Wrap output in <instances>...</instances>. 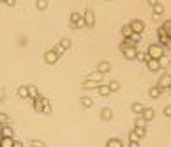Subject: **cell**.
<instances>
[{"label":"cell","mask_w":171,"mask_h":147,"mask_svg":"<svg viewBox=\"0 0 171 147\" xmlns=\"http://www.w3.org/2000/svg\"><path fill=\"white\" fill-rule=\"evenodd\" d=\"M134 131L138 133V136H139V138H143V136H145V133H147L145 128H134Z\"/></svg>","instance_id":"cell-30"},{"label":"cell","mask_w":171,"mask_h":147,"mask_svg":"<svg viewBox=\"0 0 171 147\" xmlns=\"http://www.w3.org/2000/svg\"><path fill=\"white\" fill-rule=\"evenodd\" d=\"M122 34H124V37H131L134 34L133 27H131V25H124V27H122Z\"/></svg>","instance_id":"cell-17"},{"label":"cell","mask_w":171,"mask_h":147,"mask_svg":"<svg viewBox=\"0 0 171 147\" xmlns=\"http://www.w3.org/2000/svg\"><path fill=\"white\" fill-rule=\"evenodd\" d=\"M9 122V117L5 113H0V124H7Z\"/></svg>","instance_id":"cell-32"},{"label":"cell","mask_w":171,"mask_h":147,"mask_svg":"<svg viewBox=\"0 0 171 147\" xmlns=\"http://www.w3.org/2000/svg\"><path fill=\"white\" fill-rule=\"evenodd\" d=\"M14 135V129L9 128L7 124H4V128H2V136H13Z\"/></svg>","instance_id":"cell-19"},{"label":"cell","mask_w":171,"mask_h":147,"mask_svg":"<svg viewBox=\"0 0 171 147\" xmlns=\"http://www.w3.org/2000/svg\"><path fill=\"white\" fill-rule=\"evenodd\" d=\"M162 13H164V5H162V4H155V5H153V14L161 16Z\"/></svg>","instance_id":"cell-24"},{"label":"cell","mask_w":171,"mask_h":147,"mask_svg":"<svg viewBox=\"0 0 171 147\" xmlns=\"http://www.w3.org/2000/svg\"><path fill=\"white\" fill-rule=\"evenodd\" d=\"M102 74L104 73H101V71H94L88 78H90V80H95V82H101V80H102Z\"/></svg>","instance_id":"cell-25"},{"label":"cell","mask_w":171,"mask_h":147,"mask_svg":"<svg viewBox=\"0 0 171 147\" xmlns=\"http://www.w3.org/2000/svg\"><path fill=\"white\" fill-rule=\"evenodd\" d=\"M143 110H145V106H143L141 103H133V112H134V113L141 115V113H143Z\"/></svg>","instance_id":"cell-22"},{"label":"cell","mask_w":171,"mask_h":147,"mask_svg":"<svg viewBox=\"0 0 171 147\" xmlns=\"http://www.w3.org/2000/svg\"><path fill=\"white\" fill-rule=\"evenodd\" d=\"M42 113H51V105L48 103V105H44V108H42Z\"/></svg>","instance_id":"cell-35"},{"label":"cell","mask_w":171,"mask_h":147,"mask_svg":"<svg viewBox=\"0 0 171 147\" xmlns=\"http://www.w3.org/2000/svg\"><path fill=\"white\" fill-rule=\"evenodd\" d=\"M168 91H170V92H171V87H170V89H168Z\"/></svg>","instance_id":"cell-43"},{"label":"cell","mask_w":171,"mask_h":147,"mask_svg":"<svg viewBox=\"0 0 171 147\" xmlns=\"http://www.w3.org/2000/svg\"><path fill=\"white\" fill-rule=\"evenodd\" d=\"M5 4H7V5H11V7H13V5H14V4H16V0H5Z\"/></svg>","instance_id":"cell-39"},{"label":"cell","mask_w":171,"mask_h":147,"mask_svg":"<svg viewBox=\"0 0 171 147\" xmlns=\"http://www.w3.org/2000/svg\"><path fill=\"white\" fill-rule=\"evenodd\" d=\"M32 147H44V144L41 140H32Z\"/></svg>","instance_id":"cell-34"},{"label":"cell","mask_w":171,"mask_h":147,"mask_svg":"<svg viewBox=\"0 0 171 147\" xmlns=\"http://www.w3.org/2000/svg\"><path fill=\"white\" fill-rule=\"evenodd\" d=\"M110 89H111V92H115V91H120V83H118L116 80H113V82L110 83Z\"/></svg>","instance_id":"cell-29"},{"label":"cell","mask_w":171,"mask_h":147,"mask_svg":"<svg viewBox=\"0 0 171 147\" xmlns=\"http://www.w3.org/2000/svg\"><path fill=\"white\" fill-rule=\"evenodd\" d=\"M97 91H99L101 96H108V94L111 92V89H110V83H108V85H99V89H97Z\"/></svg>","instance_id":"cell-21"},{"label":"cell","mask_w":171,"mask_h":147,"mask_svg":"<svg viewBox=\"0 0 171 147\" xmlns=\"http://www.w3.org/2000/svg\"><path fill=\"white\" fill-rule=\"evenodd\" d=\"M141 115H143V117H145V119H147V121L150 122V121H152V119H153V115H155V112H153L152 108H145Z\"/></svg>","instance_id":"cell-16"},{"label":"cell","mask_w":171,"mask_h":147,"mask_svg":"<svg viewBox=\"0 0 171 147\" xmlns=\"http://www.w3.org/2000/svg\"><path fill=\"white\" fill-rule=\"evenodd\" d=\"M136 58H138V60H141V62H148L152 57L148 55V52H147V53H138V57H136Z\"/></svg>","instance_id":"cell-26"},{"label":"cell","mask_w":171,"mask_h":147,"mask_svg":"<svg viewBox=\"0 0 171 147\" xmlns=\"http://www.w3.org/2000/svg\"><path fill=\"white\" fill-rule=\"evenodd\" d=\"M129 140H139V136H138V133H136L134 129L129 133Z\"/></svg>","instance_id":"cell-33"},{"label":"cell","mask_w":171,"mask_h":147,"mask_svg":"<svg viewBox=\"0 0 171 147\" xmlns=\"http://www.w3.org/2000/svg\"><path fill=\"white\" fill-rule=\"evenodd\" d=\"M161 92H162V89H161L159 85H155V87L150 89V98H153V99H155V98H159V96H161Z\"/></svg>","instance_id":"cell-20"},{"label":"cell","mask_w":171,"mask_h":147,"mask_svg":"<svg viewBox=\"0 0 171 147\" xmlns=\"http://www.w3.org/2000/svg\"><path fill=\"white\" fill-rule=\"evenodd\" d=\"M147 122H148V121H147L143 115H138V117H136V122H134V126H136V128H145V126H147Z\"/></svg>","instance_id":"cell-11"},{"label":"cell","mask_w":171,"mask_h":147,"mask_svg":"<svg viewBox=\"0 0 171 147\" xmlns=\"http://www.w3.org/2000/svg\"><path fill=\"white\" fill-rule=\"evenodd\" d=\"M0 2H5V0H0Z\"/></svg>","instance_id":"cell-44"},{"label":"cell","mask_w":171,"mask_h":147,"mask_svg":"<svg viewBox=\"0 0 171 147\" xmlns=\"http://www.w3.org/2000/svg\"><path fill=\"white\" fill-rule=\"evenodd\" d=\"M131 27H133L134 32H139V34H141V32H143V28H145V23H143L141 20H134L133 23H131Z\"/></svg>","instance_id":"cell-7"},{"label":"cell","mask_w":171,"mask_h":147,"mask_svg":"<svg viewBox=\"0 0 171 147\" xmlns=\"http://www.w3.org/2000/svg\"><path fill=\"white\" fill-rule=\"evenodd\" d=\"M164 115H166V117H171V105L164 108Z\"/></svg>","instance_id":"cell-37"},{"label":"cell","mask_w":171,"mask_h":147,"mask_svg":"<svg viewBox=\"0 0 171 147\" xmlns=\"http://www.w3.org/2000/svg\"><path fill=\"white\" fill-rule=\"evenodd\" d=\"M83 14H79V13H73L71 14V25H76L78 21H83Z\"/></svg>","instance_id":"cell-18"},{"label":"cell","mask_w":171,"mask_h":147,"mask_svg":"<svg viewBox=\"0 0 171 147\" xmlns=\"http://www.w3.org/2000/svg\"><path fill=\"white\" fill-rule=\"evenodd\" d=\"M44 60H46V64H55L58 60V55L55 50H50V52H46L44 53Z\"/></svg>","instance_id":"cell-4"},{"label":"cell","mask_w":171,"mask_h":147,"mask_svg":"<svg viewBox=\"0 0 171 147\" xmlns=\"http://www.w3.org/2000/svg\"><path fill=\"white\" fill-rule=\"evenodd\" d=\"M148 4H150V5H152V7H153V5L157 4V0H148Z\"/></svg>","instance_id":"cell-41"},{"label":"cell","mask_w":171,"mask_h":147,"mask_svg":"<svg viewBox=\"0 0 171 147\" xmlns=\"http://www.w3.org/2000/svg\"><path fill=\"white\" fill-rule=\"evenodd\" d=\"M53 50L57 52V55H58V57H60V55H64V52H65V48H64V46H62L60 43H57V44L53 46Z\"/></svg>","instance_id":"cell-27"},{"label":"cell","mask_w":171,"mask_h":147,"mask_svg":"<svg viewBox=\"0 0 171 147\" xmlns=\"http://www.w3.org/2000/svg\"><path fill=\"white\" fill-rule=\"evenodd\" d=\"M2 147H14V140L13 136H2Z\"/></svg>","instance_id":"cell-12"},{"label":"cell","mask_w":171,"mask_h":147,"mask_svg":"<svg viewBox=\"0 0 171 147\" xmlns=\"http://www.w3.org/2000/svg\"><path fill=\"white\" fill-rule=\"evenodd\" d=\"M148 55L152 57V58L161 60V58L164 57V50H162L161 44H150V46H148Z\"/></svg>","instance_id":"cell-1"},{"label":"cell","mask_w":171,"mask_h":147,"mask_svg":"<svg viewBox=\"0 0 171 147\" xmlns=\"http://www.w3.org/2000/svg\"><path fill=\"white\" fill-rule=\"evenodd\" d=\"M36 5H37V9H46L48 7V0H37Z\"/></svg>","instance_id":"cell-28"},{"label":"cell","mask_w":171,"mask_h":147,"mask_svg":"<svg viewBox=\"0 0 171 147\" xmlns=\"http://www.w3.org/2000/svg\"><path fill=\"white\" fill-rule=\"evenodd\" d=\"M120 50L124 52L125 58H136V57H138V50H136V46H124V44H120Z\"/></svg>","instance_id":"cell-2"},{"label":"cell","mask_w":171,"mask_h":147,"mask_svg":"<svg viewBox=\"0 0 171 147\" xmlns=\"http://www.w3.org/2000/svg\"><path fill=\"white\" fill-rule=\"evenodd\" d=\"M18 96L23 99H28V85H21L18 89Z\"/></svg>","instance_id":"cell-15"},{"label":"cell","mask_w":171,"mask_h":147,"mask_svg":"<svg viewBox=\"0 0 171 147\" xmlns=\"http://www.w3.org/2000/svg\"><path fill=\"white\" fill-rule=\"evenodd\" d=\"M14 147H23V144H21V142H18V140H14Z\"/></svg>","instance_id":"cell-40"},{"label":"cell","mask_w":171,"mask_h":147,"mask_svg":"<svg viewBox=\"0 0 171 147\" xmlns=\"http://www.w3.org/2000/svg\"><path fill=\"white\" fill-rule=\"evenodd\" d=\"M110 69H111V64H110L108 60H102V62L97 64V71H101V73H106V71H110Z\"/></svg>","instance_id":"cell-8"},{"label":"cell","mask_w":171,"mask_h":147,"mask_svg":"<svg viewBox=\"0 0 171 147\" xmlns=\"http://www.w3.org/2000/svg\"><path fill=\"white\" fill-rule=\"evenodd\" d=\"M83 89H99V82H95V80H85L83 82Z\"/></svg>","instance_id":"cell-9"},{"label":"cell","mask_w":171,"mask_h":147,"mask_svg":"<svg viewBox=\"0 0 171 147\" xmlns=\"http://www.w3.org/2000/svg\"><path fill=\"white\" fill-rule=\"evenodd\" d=\"M81 105H83L85 108H90V106L94 105V101H92V98H88V96H85V98H81Z\"/></svg>","instance_id":"cell-23"},{"label":"cell","mask_w":171,"mask_h":147,"mask_svg":"<svg viewBox=\"0 0 171 147\" xmlns=\"http://www.w3.org/2000/svg\"><path fill=\"white\" fill-rule=\"evenodd\" d=\"M39 96V91L36 85H28V99H36Z\"/></svg>","instance_id":"cell-13"},{"label":"cell","mask_w":171,"mask_h":147,"mask_svg":"<svg viewBox=\"0 0 171 147\" xmlns=\"http://www.w3.org/2000/svg\"><path fill=\"white\" fill-rule=\"evenodd\" d=\"M106 147H124V144H122L120 138H110L108 144H106Z\"/></svg>","instance_id":"cell-14"},{"label":"cell","mask_w":171,"mask_h":147,"mask_svg":"<svg viewBox=\"0 0 171 147\" xmlns=\"http://www.w3.org/2000/svg\"><path fill=\"white\" fill-rule=\"evenodd\" d=\"M101 117H102V121H111V117H113V112H111V108H102L101 110Z\"/></svg>","instance_id":"cell-10"},{"label":"cell","mask_w":171,"mask_h":147,"mask_svg":"<svg viewBox=\"0 0 171 147\" xmlns=\"http://www.w3.org/2000/svg\"><path fill=\"white\" fill-rule=\"evenodd\" d=\"M147 68H148L150 71H159V69H161V60H157V58H150V60L147 62Z\"/></svg>","instance_id":"cell-6"},{"label":"cell","mask_w":171,"mask_h":147,"mask_svg":"<svg viewBox=\"0 0 171 147\" xmlns=\"http://www.w3.org/2000/svg\"><path fill=\"white\" fill-rule=\"evenodd\" d=\"M2 99H4V91L0 89V101H2Z\"/></svg>","instance_id":"cell-42"},{"label":"cell","mask_w":171,"mask_h":147,"mask_svg":"<svg viewBox=\"0 0 171 147\" xmlns=\"http://www.w3.org/2000/svg\"><path fill=\"white\" fill-rule=\"evenodd\" d=\"M131 37H133L134 41L138 43V41H139V37H141V36H139V32H134V34H133V36H131Z\"/></svg>","instance_id":"cell-38"},{"label":"cell","mask_w":171,"mask_h":147,"mask_svg":"<svg viewBox=\"0 0 171 147\" xmlns=\"http://www.w3.org/2000/svg\"><path fill=\"white\" fill-rule=\"evenodd\" d=\"M162 91H168L171 85V74H162L161 78H159V83H157Z\"/></svg>","instance_id":"cell-3"},{"label":"cell","mask_w":171,"mask_h":147,"mask_svg":"<svg viewBox=\"0 0 171 147\" xmlns=\"http://www.w3.org/2000/svg\"><path fill=\"white\" fill-rule=\"evenodd\" d=\"M60 44H62L65 50H67V48H71V41H69V39H62V41H60Z\"/></svg>","instance_id":"cell-31"},{"label":"cell","mask_w":171,"mask_h":147,"mask_svg":"<svg viewBox=\"0 0 171 147\" xmlns=\"http://www.w3.org/2000/svg\"><path fill=\"white\" fill-rule=\"evenodd\" d=\"M129 147H139V140H129Z\"/></svg>","instance_id":"cell-36"},{"label":"cell","mask_w":171,"mask_h":147,"mask_svg":"<svg viewBox=\"0 0 171 147\" xmlns=\"http://www.w3.org/2000/svg\"><path fill=\"white\" fill-rule=\"evenodd\" d=\"M83 18H85V23H87V27H94V23H95V16H94V13L88 9L85 14H83Z\"/></svg>","instance_id":"cell-5"},{"label":"cell","mask_w":171,"mask_h":147,"mask_svg":"<svg viewBox=\"0 0 171 147\" xmlns=\"http://www.w3.org/2000/svg\"><path fill=\"white\" fill-rule=\"evenodd\" d=\"M170 87H171V85H170Z\"/></svg>","instance_id":"cell-45"}]
</instances>
